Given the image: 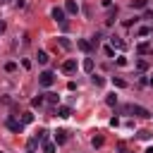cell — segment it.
<instances>
[{
	"instance_id": "obj_1",
	"label": "cell",
	"mask_w": 153,
	"mask_h": 153,
	"mask_svg": "<svg viewBox=\"0 0 153 153\" xmlns=\"http://www.w3.org/2000/svg\"><path fill=\"white\" fill-rule=\"evenodd\" d=\"M38 84H41V86H45V88H48V86H53V84H55V74H53V72H41Z\"/></svg>"
},
{
	"instance_id": "obj_2",
	"label": "cell",
	"mask_w": 153,
	"mask_h": 153,
	"mask_svg": "<svg viewBox=\"0 0 153 153\" xmlns=\"http://www.w3.org/2000/svg\"><path fill=\"white\" fill-rule=\"evenodd\" d=\"M7 129H12V131L22 134V129H24V122H22V120H14V117H10V120H7Z\"/></svg>"
},
{
	"instance_id": "obj_3",
	"label": "cell",
	"mask_w": 153,
	"mask_h": 153,
	"mask_svg": "<svg viewBox=\"0 0 153 153\" xmlns=\"http://www.w3.org/2000/svg\"><path fill=\"white\" fill-rule=\"evenodd\" d=\"M50 14H53V19H55V22L67 24V19H65V10H62V7H53V12H50Z\"/></svg>"
},
{
	"instance_id": "obj_4",
	"label": "cell",
	"mask_w": 153,
	"mask_h": 153,
	"mask_svg": "<svg viewBox=\"0 0 153 153\" xmlns=\"http://www.w3.org/2000/svg\"><path fill=\"white\" fill-rule=\"evenodd\" d=\"M62 72L65 74H74L76 72V60H65L62 62Z\"/></svg>"
},
{
	"instance_id": "obj_5",
	"label": "cell",
	"mask_w": 153,
	"mask_h": 153,
	"mask_svg": "<svg viewBox=\"0 0 153 153\" xmlns=\"http://www.w3.org/2000/svg\"><path fill=\"white\" fill-rule=\"evenodd\" d=\"M131 112H134L136 117H141V120H148V117H151V112H148L146 108H141V105H131Z\"/></svg>"
},
{
	"instance_id": "obj_6",
	"label": "cell",
	"mask_w": 153,
	"mask_h": 153,
	"mask_svg": "<svg viewBox=\"0 0 153 153\" xmlns=\"http://www.w3.org/2000/svg\"><path fill=\"white\" fill-rule=\"evenodd\" d=\"M76 45H79L84 53H91V50H93V43H91V41H86V38H79V41H76Z\"/></svg>"
},
{
	"instance_id": "obj_7",
	"label": "cell",
	"mask_w": 153,
	"mask_h": 153,
	"mask_svg": "<svg viewBox=\"0 0 153 153\" xmlns=\"http://www.w3.org/2000/svg\"><path fill=\"white\" fill-rule=\"evenodd\" d=\"M65 12H69V14H76V12H79V5H76L74 0H67V2H65Z\"/></svg>"
},
{
	"instance_id": "obj_8",
	"label": "cell",
	"mask_w": 153,
	"mask_h": 153,
	"mask_svg": "<svg viewBox=\"0 0 153 153\" xmlns=\"http://www.w3.org/2000/svg\"><path fill=\"white\" fill-rule=\"evenodd\" d=\"M136 53H139V55H148V53H151V43H139V45H136Z\"/></svg>"
},
{
	"instance_id": "obj_9",
	"label": "cell",
	"mask_w": 153,
	"mask_h": 153,
	"mask_svg": "<svg viewBox=\"0 0 153 153\" xmlns=\"http://www.w3.org/2000/svg\"><path fill=\"white\" fill-rule=\"evenodd\" d=\"M65 141H67V131L65 129H57L55 131V143H65Z\"/></svg>"
},
{
	"instance_id": "obj_10",
	"label": "cell",
	"mask_w": 153,
	"mask_h": 153,
	"mask_svg": "<svg viewBox=\"0 0 153 153\" xmlns=\"http://www.w3.org/2000/svg\"><path fill=\"white\" fill-rule=\"evenodd\" d=\"M41 143H43L41 146L43 153H55V141H41Z\"/></svg>"
},
{
	"instance_id": "obj_11",
	"label": "cell",
	"mask_w": 153,
	"mask_h": 153,
	"mask_svg": "<svg viewBox=\"0 0 153 153\" xmlns=\"http://www.w3.org/2000/svg\"><path fill=\"white\" fill-rule=\"evenodd\" d=\"M43 98H45L50 105H57V100H60V96H57V93H43Z\"/></svg>"
},
{
	"instance_id": "obj_12",
	"label": "cell",
	"mask_w": 153,
	"mask_h": 153,
	"mask_svg": "<svg viewBox=\"0 0 153 153\" xmlns=\"http://www.w3.org/2000/svg\"><path fill=\"white\" fill-rule=\"evenodd\" d=\"M69 115H72V108H67V105L57 108V117H69Z\"/></svg>"
},
{
	"instance_id": "obj_13",
	"label": "cell",
	"mask_w": 153,
	"mask_h": 153,
	"mask_svg": "<svg viewBox=\"0 0 153 153\" xmlns=\"http://www.w3.org/2000/svg\"><path fill=\"white\" fill-rule=\"evenodd\" d=\"M81 67H84V72H88V74H93V60H91V57H86Z\"/></svg>"
},
{
	"instance_id": "obj_14",
	"label": "cell",
	"mask_w": 153,
	"mask_h": 153,
	"mask_svg": "<svg viewBox=\"0 0 153 153\" xmlns=\"http://www.w3.org/2000/svg\"><path fill=\"white\" fill-rule=\"evenodd\" d=\"M146 5H148V0H131L134 10H146Z\"/></svg>"
},
{
	"instance_id": "obj_15",
	"label": "cell",
	"mask_w": 153,
	"mask_h": 153,
	"mask_svg": "<svg viewBox=\"0 0 153 153\" xmlns=\"http://www.w3.org/2000/svg\"><path fill=\"white\" fill-rule=\"evenodd\" d=\"M110 43H112V48H120V50L124 48V41H122V38H117V36H112V38H110Z\"/></svg>"
},
{
	"instance_id": "obj_16",
	"label": "cell",
	"mask_w": 153,
	"mask_h": 153,
	"mask_svg": "<svg viewBox=\"0 0 153 153\" xmlns=\"http://www.w3.org/2000/svg\"><path fill=\"white\" fill-rule=\"evenodd\" d=\"M57 41H60V45H62L65 50H69V48H72V41H69V38H65V36H60Z\"/></svg>"
},
{
	"instance_id": "obj_17",
	"label": "cell",
	"mask_w": 153,
	"mask_h": 153,
	"mask_svg": "<svg viewBox=\"0 0 153 153\" xmlns=\"http://www.w3.org/2000/svg\"><path fill=\"white\" fill-rule=\"evenodd\" d=\"M36 60H38L41 65H45V62H48L50 57H48V53H43V50H38V55H36Z\"/></svg>"
},
{
	"instance_id": "obj_18",
	"label": "cell",
	"mask_w": 153,
	"mask_h": 153,
	"mask_svg": "<svg viewBox=\"0 0 153 153\" xmlns=\"http://www.w3.org/2000/svg\"><path fill=\"white\" fill-rule=\"evenodd\" d=\"M91 81H93V86H103V84H105V79H103V76H98V74H93V76H91Z\"/></svg>"
},
{
	"instance_id": "obj_19",
	"label": "cell",
	"mask_w": 153,
	"mask_h": 153,
	"mask_svg": "<svg viewBox=\"0 0 153 153\" xmlns=\"http://www.w3.org/2000/svg\"><path fill=\"white\" fill-rule=\"evenodd\" d=\"M112 84H115L117 88H124V86H127V81H124V79H120V76H112Z\"/></svg>"
},
{
	"instance_id": "obj_20",
	"label": "cell",
	"mask_w": 153,
	"mask_h": 153,
	"mask_svg": "<svg viewBox=\"0 0 153 153\" xmlns=\"http://www.w3.org/2000/svg\"><path fill=\"white\" fill-rule=\"evenodd\" d=\"M91 146H93V148H100V146H103V136H93V139H91Z\"/></svg>"
},
{
	"instance_id": "obj_21",
	"label": "cell",
	"mask_w": 153,
	"mask_h": 153,
	"mask_svg": "<svg viewBox=\"0 0 153 153\" xmlns=\"http://www.w3.org/2000/svg\"><path fill=\"white\" fill-rule=\"evenodd\" d=\"M136 69H139V72H146V69H148V62H146V60H139V62H136Z\"/></svg>"
},
{
	"instance_id": "obj_22",
	"label": "cell",
	"mask_w": 153,
	"mask_h": 153,
	"mask_svg": "<svg viewBox=\"0 0 153 153\" xmlns=\"http://www.w3.org/2000/svg\"><path fill=\"white\" fill-rule=\"evenodd\" d=\"M43 100H45L43 96H36V98L31 100V105H33V108H41V105H43Z\"/></svg>"
},
{
	"instance_id": "obj_23",
	"label": "cell",
	"mask_w": 153,
	"mask_h": 153,
	"mask_svg": "<svg viewBox=\"0 0 153 153\" xmlns=\"http://www.w3.org/2000/svg\"><path fill=\"white\" fill-rule=\"evenodd\" d=\"M22 122H24V124L33 122V112H24V115H22Z\"/></svg>"
},
{
	"instance_id": "obj_24",
	"label": "cell",
	"mask_w": 153,
	"mask_h": 153,
	"mask_svg": "<svg viewBox=\"0 0 153 153\" xmlns=\"http://www.w3.org/2000/svg\"><path fill=\"white\" fill-rule=\"evenodd\" d=\"M139 139H141V141H148V139H151V131H148V129H141V131H139Z\"/></svg>"
},
{
	"instance_id": "obj_25",
	"label": "cell",
	"mask_w": 153,
	"mask_h": 153,
	"mask_svg": "<svg viewBox=\"0 0 153 153\" xmlns=\"http://www.w3.org/2000/svg\"><path fill=\"white\" fill-rule=\"evenodd\" d=\"M105 103H108V105H117V96H115V93H112V96H108V98H105Z\"/></svg>"
},
{
	"instance_id": "obj_26",
	"label": "cell",
	"mask_w": 153,
	"mask_h": 153,
	"mask_svg": "<svg viewBox=\"0 0 153 153\" xmlns=\"http://www.w3.org/2000/svg\"><path fill=\"white\" fill-rule=\"evenodd\" d=\"M148 33H151V26H141L139 29V36H148Z\"/></svg>"
},
{
	"instance_id": "obj_27",
	"label": "cell",
	"mask_w": 153,
	"mask_h": 153,
	"mask_svg": "<svg viewBox=\"0 0 153 153\" xmlns=\"http://www.w3.org/2000/svg\"><path fill=\"white\" fill-rule=\"evenodd\" d=\"M36 146H38V139H36V136H33V139H29V151H33Z\"/></svg>"
},
{
	"instance_id": "obj_28",
	"label": "cell",
	"mask_w": 153,
	"mask_h": 153,
	"mask_svg": "<svg viewBox=\"0 0 153 153\" xmlns=\"http://www.w3.org/2000/svg\"><path fill=\"white\" fill-rule=\"evenodd\" d=\"M45 134H48L45 129H38V136H36V139H38V141H45Z\"/></svg>"
},
{
	"instance_id": "obj_29",
	"label": "cell",
	"mask_w": 153,
	"mask_h": 153,
	"mask_svg": "<svg viewBox=\"0 0 153 153\" xmlns=\"http://www.w3.org/2000/svg\"><path fill=\"white\" fill-rule=\"evenodd\" d=\"M103 50H105V55H110V57H112V55H115V50H112V45H105V48H103Z\"/></svg>"
},
{
	"instance_id": "obj_30",
	"label": "cell",
	"mask_w": 153,
	"mask_h": 153,
	"mask_svg": "<svg viewBox=\"0 0 153 153\" xmlns=\"http://www.w3.org/2000/svg\"><path fill=\"white\" fill-rule=\"evenodd\" d=\"M5 69H7V72H14V69H17V65H14V62H7V65H5Z\"/></svg>"
},
{
	"instance_id": "obj_31",
	"label": "cell",
	"mask_w": 153,
	"mask_h": 153,
	"mask_svg": "<svg viewBox=\"0 0 153 153\" xmlns=\"http://www.w3.org/2000/svg\"><path fill=\"white\" fill-rule=\"evenodd\" d=\"M143 19H153V12H151V10H146V12H143Z\"/></svg>"
},
{
	"instance_id": "obj_32",
	"label": "cell",
	"mask_w": 153,
	"mask_h": 153,
	"mask_svg": "<svg viewBox=\"0 0 153 153\" xmlns=\"http://www.w3.org/2000/svg\"><path fill=\"white\" fill-rule=\"evenodd\" d=\"M103 7H112V0H103Z\"/></svg>"
},
{
	"instance_id": "obj_33",
	"label": "cell",
	"mask_w": 153,
	"mask_h": 153,
	"mask_svg": "<svg viewBox=\"0 0 153 153\" xmlns=\"http://www.w3.org/2000/svg\"><path fill=\"white\" fill-rule=\"evenodd\" d=\"M5 29H7V24H5V22H0V33H2Z\"/></svg>"
},
{
	"instance_id": "obj_34",
	"label": "cell",
	"mask_w": 153,
	"mask_h": 153,
	"mask_svg": "<svg viewBox=\"0 0 153 153\" xmlns=\"http://www.w3.org/2000/svg\"><path fill=\"white\" fill-rule=\"evenodd\" d=\"M146 153H153V146H148V148H146Z\"/></svg>"
},
{
	"instance_id": "obj_35",
	"label": "cell",
	"mask_w": 153,
	"mask_h": 153,
	"mask_svg": "<svg viewBox=\"0 0 153 153\" xmlns=\"http://www.w3.org/2000/svg\"><path fill=\"white\" fill-rule=\"evenodd\" d=\"M148 84H151V86H153V76H151V79H148Z\"/></svg>"
},
{
	"instance_id": "obj_36",
	"label": "cell",
	"mask_w": 153,
	"mask_h": 153,
	"mask_svg": "<svg viewBox=\"0 0 153 153\" xmlns=\"http://www.w3.org/2000/svg\"><path fill=\"white\" fill-rule=\"evenodd\" d=\"M122 153H129V151H122Z\"/></svg>"
},
{
	"instance_id": "obj_37",
	"label": "cell",
	"mask_w": 153,
	"mask_h": 153,
	"mask_svg": "<svg viewBox=\"0 0 153 153\" xmlns=\"http://www.w3.org/2000/svg\"><path fill=\"white\" fill-rule=\"evenodd\" d=\"M2 2H10V0H2Z\"/></svg>"
},
{
	"instance_id": "obj_38",
	"label": "cell",
	"mask_w": 153,
	"mask_h": 153,
	"mask_svg": "<svg viewBox=\"0 0 153 153\" xmlns=\"http://www.w3.org/2000/svg\"><path fill=\"white\" fill-rule=\"evenodd\" d=\"M29 153H31V151H29Z\"/></svg>"
},
{
	"instance_id": "obj_39",
	"label": "cell",
	"mask_w": 153,
	"mask_h": 153,
	"mask_svg": "<svg viewBox=\"0 0 153 153\" xmlns=\"http://www.w3.org/2000/svg\"><path fill=\"white\" fill-rule=\"evenodd\" d=\"M0 153H2V151H0Z\"/></svg>"
}]
</instances>
